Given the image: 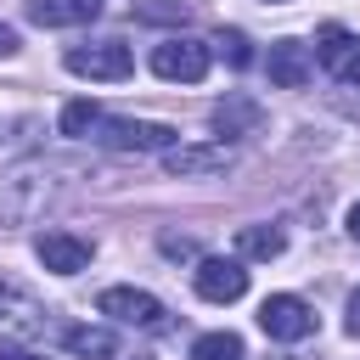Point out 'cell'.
I'll return each mask as SVG.
<instances>
[{
  "label": "cell",
  "instance_id": "6da1fadb",
  "mask_svg": "<svg viewBox=\"0 0 360 360\" xmlns=\"http://www.w3.org/2000/svg\"><path fill=\"white\" fill-rule=\"evenodd\" d=\"M208 62H214V51L191 34H169V39L152 45V73L169 79V84H197L208 73Z\"/></svg>",
  "mask_w": 360,
  "mask_h": 360
},
{
  "label": "cell",
  "instance_id": "7a4b0ae2",
  "mask_svg": "<svg viewBox=\"0 0 360 360\" xmlns=\"http://www.w3.org/2000/svg\"><path fill=\"white\" fill-rule=\"evenodd\" d=\"M68 73L118 84V79L135 73V51H129L124 39H90V45H73V51H68Z\"/></svg>",
  "mask_w": 360,
  "mask_h": 360
},
{
  "label": "cell",
  "instance_id": "3957f363",
  "mask_svg": "<svg viewBox=\"0 0 360 360\" xmlns=\"http://www.w3.org/2000/svg\"><path fill=\"white\" fill-rule=\"evenodd\" d=\"M96 141L112 152H169L174 146V124H152V118H101Z\"/></svg>",
  "mask_w": 360,
  "mask_h": 360
},
{
  "label": "cell",
  "instance_id": "277c9868",
  "mask_svg": "<svg viewBox=\"0 0 360 360\" xmlns=\"http://www.w3.org/2000/svg\"><path fill=\"white\" fill-rule=\"evenodd\" d=\"M259 326H264V338H276V343H298V338L315 332V309H309L298 292H270V298L259 304Z\"/></svg>",
  "mask_w": 360,
  "mask_h": 360
},
{
  "label": "cell",
  "instance_id": "5b68a950",
  "mask_svg": "<svg viewBox=\"0 0 360 360\" xmlns=\"http://www.w3.org/2000/svg\"><path fill=\"white\" fill-rule=\"evenodd\" d=\"M96 309L112 315L118 326H158V321H163V304H158L146 287H107V292L96 298Z\"/></svg>",
  "mask_w": 360,
  "mask_h": 360
},
{
  "label": "cell",
  "instance_id": "8992f818",
  "mask_svg": "<svg viewBox=\"0 0 360 360\" xmlns=\"http://www.w3.org/2000/svg\"><path fill=\"white\" fill-rule=\"evenodd\" d=\"M34 253H39V264L56 270V276H79V270L90 264V242L73 236V231H39V236H34Z\"/></svg>",
  "mask_w": 360,
  "mask_h": 360
},
{
  "label": "cell",
  "instance_id": "52a82bcc",
  "mask_svg": "<svg viewBox=\"0 0 360 360\" xmlns=\"http://www.w3.org/2000/svg\"><path fill=\"white\" fill-rule=\"evenodd\" d=\"M191 281H197V292H202L208 304H236V298L248 292V270H242V259H202Z\"/></svg>",
  "mask_w": 360,
  "mask_h": 360
},
{
  "label": "cell",
  "instance_id": "ba28073f",
  "mask_svg": "<svg viewBox=\"0 0 360 360\" xmlns=\"http://www.w3.org/2000/svg\"><path fill=\"white\" fill-rule=\"evenodd\" d=\"M163 169L180 180H202V174H225L231 169V146H169Z\"/></svg>",
  "mask_w": 360,
  "mask_h": 360
},
{
  "label": "cell",
  "instance_id": "9c48e42d",
  "mask_svg": "<svg viewBox=\"0 0 360 360\" xmlns=\"http://www.w3.org/2000/svg\"><path fill=\"white\" fill-rule=\"evenodd\" d=\"M96 17H101V0H28V22L39 28H79Z\"/></svg>",
  "mask_w": 360,
  "mask_h": 360
},
{
  "label": "cell",
  "instance_id": "30bf717a",
  "mask_svg": "<svg viewBox=\"0 0 360 360\" xmlns=\"http://www.w3.org/2000/svg\"><path fill=\"white\" fill-rule=\"evenodd\" d=\"M34 326H39V309L28 304V292H22L17 281H0V343L28 338Z\"/></svg>",
  "mask_w": 360,
  "mask_h": 360
},
{
  "label": "cell",
  "instance_id": "8fae6325",
  "mask_svg": "<svg viewBox=\"0 0 360 360\" xmlns=\"http://www.w3.org/2000/svg\"><path fill=\"white\" fill-rule=\"evenodd\" d=\"M304 79H309V51H304L298 39H276V45H270V84L298 90Z\"/></svg>",
  "mask_w": 360,
  "mask_h": 360
},
{
  "label": "cell",
  "instance_id": "7c38bea8",
  "mask_svg": "<svg viewBox=\"0 0 360 360\" xmlns=\"http://www.w3.org/2000/svg\"><path fill=\"white\" fill-rule=\"evenodd\" d=\"M354 56H360V39H354V34L343 28V22H326V28L315 34V62H321V68L343 73V68H349Z\"/></svg>",
  "mask_w": 360,
  "mask_h": 360
},
{
  "label": "cell",
  "instance_id": "4fadbf2b",
  "mask_svg": "<svg viewBox=\"0 0 360 360\" xmlns=\"http://www.w3.org/2000/svg\"><path fill=\"white\" fill-rule=\"evenodd\" d=\"M281 248H287V236H281L276 225H242V231H236V253H242V259H276Z\"/></svg>",
  "mask_w": 360,
  "mask_h": 360
},
{
  "label": "cell",
  "instance_id": "5bb4252c",
  "mask_svg": "<svg viewBox=\"0 0 360 360\" xmlns=\"http://www.w3.org/2000/svg\"><path fill=\"white\" fill-rule=\"evenodd\" d=\"M68 349H73L79 360H112L118 338H112V332H101V326H68Z\"/></svg>",
  "mask_w": 360,
  "mask_h": 360
},
{
  "label": "cell",
  "instance_id": "9a60e30c",
  "mask_svg": "<svg viewBox=\"0 0 360 360\" xmlns=\"http://www.w3.org/2000/svg\"><path fill=\"white\" fill-rule=\"evenodd\" d=\"M242 124H259V107H253L248 96H231V101L214 107V129H219V135H236Z\"/></svg>",
  "mask_w": 360,
  "mask_h": 360
},
{
  "label": "cell",
  "instance_id": "2e32d148",
  "mask_svg": "<svg viewBox=\"0 0 360 360\" xmlns=\"http://www.w3.org/2000/svg\"><path fill=\"white\" fill-rule=\"evenodd\" d=\"M191 360H242V338L236 332H202L191 343Z\"/></svg>",
  "mask_w": 360,
  "mask_h": 360
},
{
  "label": "cell",
  "instance_id": "e0dca14e",
  "mask_svg": "<svg viewBox=\"0 0 360 360\" xmlns=\"http://www.w3.org/2000/svg\"><path fill=\"white\" fill-rule=\"evenodd\" d=\"M101 124V107L96 101H68L62 107V135H90Z\"/></svg>",
  "mask_w": 360,
  "mask_h": 360
},
{
  "label": "cell",
  "instance_id": "ac0fdd59",
  "mask_svg": "<svg viewBox=\"0 0 360 360\" xmlns=\"http://www.w3.org/2000/svg\"><path fill=\"white\" fill-rule=\"evenodd\" d=\"M214 45H219V56H225L231 68H248V62H253V51H248V34H242V28H225Z\"/></svg>",
  "mask_w": 360,
  "mask_h": 360
},
{
  "label": "cell",
  "instance_id": "d6986e66",
  "mask_svg": "<svg viewBox=\"0 0 360 360\" xmlns=\"http://www.w3.org/2000/svg\"><path fill=\"white\" fill-rule=\"evenodd\" d=\"M343 326H349V338H360V287H354V298H349V321H343Z\"/></svg>",
  "mask_w": 360,
  "mask_h": 360
},
{
  "label": "cell",
  "instance_id": "ffe728a7",
  "mask_svg": "<svg viewBox=\"0 0 360 360\" xmlns=\"http://www.w3.org/2000/svg\"><path fill=\"white\" fill-rule=\"evenodd\" d=\"M11 51H17V28H6V22H0V56H11Z\"/></svg>",
  "mask_w": 360,
  "mask_h": 360
},
{
  "label": "cell",
  "instance_id": "44dd1931",
  "mask_svg": "<svg viewBox=\"0 0 360 360\" xmlns=\"http://www.w3.org/2000/svg\"><path fill=\"white\" fill-rule=\"evenodd\" d=\"M0 360H45V354H28V349H0Z\"/></svg>",
  "mask_w": 360,
  "mask_h": 360
},
{
  "label": "cell",
  "instance_id": "7402d4cb",
  "mask_svg": "<svg viewBox=\"0 0 360 360\" xmlns=\"http://www.w3.org/2000/svg\"><path fill=\"white\" fill-rule=\"evenodd\" d=\"M349 236H354V242H360V202H354V208H349Z\"/></svg>",
  "mask_w": 360,
  "mask_h": 360
},
{
  "label": "cell",
  "instance_id": "603a6c76",
  "mask_svg": "<svg viewBox=\"0 0 360 360\" xmlns=\"http://www.w3.org/2000/svg\"><path fill=\"white\" fill-rule=\"evenodd\" d=\"M343 112H354V118H360V101H343Z\"/></svg>",
  "mask_w": 360,
  "mask_h": 360
},
{
  "label": "cell",
  "instance_id": "cb8c5ba5",
  "mask_svg": "<svg viewBox=\"0 0 360 360\" xmlns=\"http://www.w3.org/2000/svg\"><path fill=\"white\" fill-rule=\"evenodd\" d=\"M270 6H281V0H270Z\"/></svg>",
  "mask_w": 360,
  "mask_h": 360
}]
</instances>
